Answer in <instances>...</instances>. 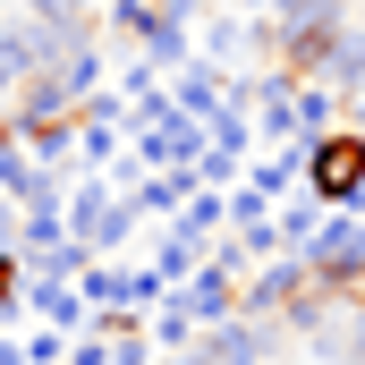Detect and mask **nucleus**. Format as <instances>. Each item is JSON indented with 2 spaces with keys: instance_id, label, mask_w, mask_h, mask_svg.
<instances>
[{
  "instance_id": "14",
  "label": "nucleus",
  "mask_w": 365,
  "mask_h": 365,
  "mask_svg": "<svg viewBox=\"0 0 365 365\" xmlns=\"http://www.w3.org/2000/svg\"><path fill=\"white\" fill-rule=\"evenodd\" d=\"M102 26L128 34V43L145 51V34H153V0H102Z\"/></svg>"
},
{
  "instance_id": "4",
  "label": "nucleus",
  "mask_w": 365,
  "mask_h": 365,
  "mask_svg": "<svg viewBox=\"0 0 365 365\" xmlns=\"http://www.w3.org/2000/svg\"><path fill=\"white\" fill-rule=\"evenodd\" d=\"M272 349H280V331H272V323H247V314H230V323H212V331L195 340L204 365H264Z\"/></svg>"
},
{
  "instance_id": "5",
  "label": "nucleus",
  "mask_w": 365,
  "mask_h": 365,
  "mask_svg": "<svg viewBox=\"0 0 365 365\" xmlns=\"http://www.w3.org/2000/svg\"><path fill=\"white\" fill-rule=\"evenodd\" d=\"M195 170H145V179L128 187V212H136V221H145V230H170V221H179L187 212V195H195Z\"/></svg>"
},
{
  "instance_id": "18",
  "label": "nucleus",
  "mask_w": 365,
  "mask_h": 365,
  "mask_svg": "<svg viewBox=\"0 0 365 365\" xmlns=\"http://www.w3.org/2000/svg\"><path fill=\"white\" fill-rule=\"evenodd\" d=\"M0 365H26V340H0Z\"/></svg>"
},
{
  "instance_id": "7",
  "label": "nucleus",
  "mask_w": 365,
  "mask_h": 365,
  "mask_svg": "<svg viewBox=\"0 0 365 365\" xmlns=\"http://www.w3.org/2000/svg\"><path fill=\"white\" fill-rule=\"evenodd\" d=\"M170 230L195 238V247H221V238H230V195H221V187H195V195H187V212L170 221Z\"/></svg>"
},
{
  "instance_id": "13",
  "label": "nucleus",
  "mask_w": 365,
  "mask_h": 365,
  "mask_svg": "<svg viewBox=\"0 0 365 365\" xmlns=\"http://www.w3.org/2000/svg\"><path fill=\"white\" fill-rule=\"evenodd\" d=\"M77 128H119V136H128V128H136V102L119 86H93L86 102H77Z\"/></svg>"
},
{
  "instance_id": "19",
  "label": "nucleus",
  "mask_w": 365,
  "mask_h": 365,
  "mask_svg": "<svg viewBox=\"0 0 365 365\" xmlns=\"http://www.w3.org/2000/svg\"><path fill=\"white\" fill-rule=\"evenodd\" d=\"M340 128H357V136H365V93H357V102H349V119H340Z\"/></svg>"
},
{
  "instance_id": "20",
  "label": "nucleus",
  "mask_w": 365,
  "mask_h": 365,
  "mask_svg": "<svg viewBox=\"0 0 365 365\" xmlns=\"http://www.w3.org/2000/svg\"><path fill=\"white\" fill-rule=\"evenodd\" d=\"M0 26H9V9H0Z\"/></svg>"
},
{
  "instance_id": "16",
  "label": "nucleus",
  "mask_w": 365,
  "mask_h": 365,
  "mask_svg": "<svg viewBox=\"0 0 365 365\" xmlns=\"http://www.w3.org/2000/svg\"><path fill=\"white\" fill-rule=\"evenodd\" d=\"M68 340H77V331H51V323L26 331V365H68Z\"/></svg>"
},
{
  "instance_id": "15",
  "label": "nucleus",
  "mask_w": 365,
  "mask_h": 365,
  "mask_svg": "<svg viewBox=\"0 0 365 365\" xmlns=\"http://www.w3.org/2000/svg\"><path fill=\"white\" fill-rule=\"evenodd\" d=\"M264 221H272V195H255V187L238 179V187H230V230L247 238V230H264Z\"/></svg>"
},
{
  "instance_id": "2",
  "label": "nucleus",
  "mask_w": 365,
  "mask_h": 365,
  "mask_svg": "<svg viewBox=\"0 0 365 365\" xmlns=\"http://www.w3.org/2000/svg\"><path fill=\"white\" fill-rule=\"evenodd\" d=\"M306 195L323 212H365V136L357 128H331L306 145Z\"/></svg>"
},
{
  "instance_id": "9",
  "label": "nucleus",
  "mask_w": 365,
  "mask_h": 365,
  "mask_svg": "<svg viewBox=\"0 0 365 365\" xmlns=\"http://www.w3.org/2000/svg\"><path fill=\"white\" fill-rule=\"evenodd\" d=\"M247 187L255 195H289V187H306V145H280V153H255V170H247Z\"/></svg>"
},
{
  "instance_id": "17",
  "label": "nucleus",
  "mask_w": 365,
  "mask_h": 365,
  "mask_svg": "<svg viewBox=\"0 0 365 365\" xmlns=\"http://www.w3.org/2000/svg\"><path fill=\"white\" fill-rule=\"evenodd\" d=\"M9 230H17V204H9V195H0V247H9Z\"/></svg>"
},
{
  "instance_id": "10",
  "label": "nucleus",
  "mask_w": 365,
  "mask_h": 365,
  "mask_svg": "<svg viewBox=\"0 0 365 365\" xmlns=\"http://www.w3.org/2000/svg\"><path fill=\"white\" fill-rule=\"evenodd\" d=\"M314 230H323V204H314V195H297V204H280V212H272L280 255H306V247H314Z\"/></svg>"
},
{
  "instance_id": "6",
  "label": "nucleus",
  "mask_w": 365,
  "mask_h": 365,
  "mask_svg": "<svg viewBox=\"0 0 365 365\" xmlns=\"http://www.w3.org/2000/svg\"><path fill=\"white\" fill-rule=\"evenodd\" d=\"M195 264H204V247H195V238H179V230H153V238H145V280H153L162 297H170V289H187V280H195Z\"/></svg>"
},
{
  "instance_id": "12",
  "label": "nucleus",
  "mask_w": 365,
  "mask_h": 365,
  "mask_svg": "<svg viewBox=\"0 0 365 365\" xmlns=\"http://www.w3.org/2000/svg\"><path fill=\"white\" fill-rule=\"evenodd\" d=\"M110 204H119V187H110V179H77V187H68V238H77V247H86V230L110 212Z\"/></svg>"
},
{
  "instance_id": "8",
  "label": "nucleus",
  "mask_w": 365,
  "mask_h": 365,
  "mask_svg": "<svg viewBox=\"0 0 365 365\" xmlns=\"http://www.w3.org/2000/svg\"><path fill=\"white\" fill-rule=\"evenodd\" d=\"M221 93H230V77H221V68H204V60L170 77V102H179L187 119H221Z\"/></svg>"
},
{
  "instance_id": "3",
  "label": "nucleus",
  "mask_w": 365,
  "mask_h": 365,
  "mask_svg": "<svg viewBox=\"0 0 365 365\" xmlns=\"http://www.w3.org/2000/svg\"><path fill=\"white\" fill-rule=\"evenodd\" d=\"M323 297H349L365 280V212H323V230H314V247L297 255Z\"/></svg>"
},
{
  "instance_id": "1",
  "label": "nucleus",
  "mask_w": 365,
  "mask_h": 365,
  "mask_svg": "<svg viewBox=\"0 0 365 365\" xmlns=\"http://www.w3.org/2000/svg\"><path fill=\"white\" fill-rule=\"evenodd\" d=\"M128 162H136V170H195V162H204V119H187L179 102H170V86H162L153 102H136Z\"/></svg>"
},
{
  "instance_id": "11",
  "label": "nucleus",
  "mask_w": 365,
  "mask_h": 365,
  "mask_svg": "<svg viewBox=\"0 0 365 365\" xmlns=\"http://www.w3.org/2000/svg\"><path fill=\"white\" fill-rule=\"evenodd\" d=\"M331 128H340V93L323 86V77H306V86H297V136L314 145V136H331Z\"/></svg>"
}]
</instances>
